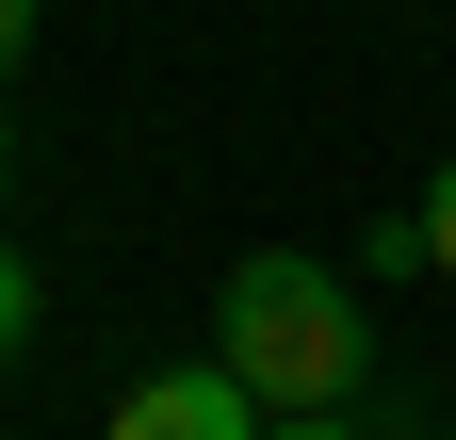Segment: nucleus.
I'll return each mask as SVG.
<instances>
[{
    "mask_svg": "<svg viewBox=\"0 0 456 440\" xmlns=\"http://www.w3.org/2000/svg\"><path fill=\"white\" fill-rule=\"evenodd\" d=\"M212 359L245 375L261 408H342L359 359H375V326H359V294H342V261L261 245V261H228V294H212Z\"/></svg>",
    "mask_w": 456,
    "mask_h": 440,
    "instance_id": "1",
    "label": "nucleus"
},
{
    "mask_svg": "<svg viewBox=\"0 0 456 440\" xmlns=\"http://www.w3.org/2000/svg\"><path fill=\"white\" fill-rule=\"evenodd\" d=\"M261 424H277V408H261L228 359H180V375H131L98 440H261Z\"/></svg>",
    "mask_w": 456,
    "mask_h": 440,
    "instance_id": "2",
    "label": "nucleus"
},
{
    "mask_svg": "<svg viewBox=\"0 0 456 440\" xmlns=\"http://www.w3.org/2000/svg\"><path fill=\"white\" fill-rule=\"evenodd\" d=\"M408 212H424V278H456V163H440V180H424Z\"/></svg>",
    "mask_w": 456,
    "mask_h": 440,
    "instance_id": "3",
    "label": "nucleus"
},
{
    "mask_svg": "<svg viewBox=\"0 0 456 440\" xmlns=\"http://www.w3.org/2000/svg\"><path fill=\"white\" fill-rule=\"evenodd\" d=\"M17 343H33V261L0 245V359H17Z\"/></svg>",
    "mask_w": 456,
    "mask_h": 440,
    "instance_id": "4",
    "label": "nucleus"
},
{
    "mask_svg": "<svg viewBox=\"0 0 456 440\" xmlns=\"http://www.w3.org/2000/svg\"><path fill=\"white\" fill-rule=\"evenodd\" d=\"M261 440H359V424H342V408H277Z\"/></svg>",
    "mask_w": 456,
    "mask_h": 440,
    "instance_id": "5",
    "label": "nucleus"
},
{
    "mask_svg": "<svg viewBox=\"0 0 456 440\" xmlns=\"http://www.w3.org/2000/svg\"><path fill=\"white\" fill-rule=\"evenodd\" d=\"M17 49H33V0H0V66H17Z\"/></svg>",
    "mask_w": 456,
    "mask_h": 440,
    "instance_id": "6",
    "label": "nucleus"
},
{
    "mask_svg": "<svg viewBox=\"0 0 456 440\" xmlns=\"http://www.w3.org/2000/svg\"><path fill=\"white\" fill-rule=\"evenodd\" d=\"M0 163H17V131H0Z\"/></svg>",
    "mask_w": 456,
    "mask_h": 440,
    "instance_id": "7",
    "label": "nucleus"
},
{
    "mask_svg": "<svg viewBox=\"0 0 456 440\" xmlns=\"http://www.w3.org/2000/svg\"><path fill=\"white\" fill-rule=\"evenodd\" d=\"M440 440H456V424H440Z\"/></svg>",
    "mask_w": 456,
    "mask_h": 440,
    "instance_id": "8",
    "label": "nucleus"
}]
</instances>
